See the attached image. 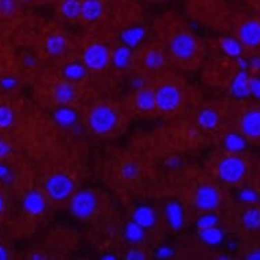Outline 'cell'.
Here are the masks:
<instances>
[{"label":"cell","mask_w":260,"mask_h":260,"mask_svg":"<svg viewBox=\"0 0 260 260\" xmlns=\"http://www.w3.org/2000/svg\"><path fill=\"white\" fill-rule=\"evenodd\" d=\"M249 90L256 99H260V78H249Z\"/></svg>","instance_id":"cell-37"},{"label":"cell","mask_w":260,"mask_h":260,"mask_svg":"<svg viewBox=\"0 0 260 260\" xmlns=\"http://www.w3.org/2000/svg\"><path fill=\"white\" fill-rule=\"evenodd\" d=\"M180 103H181V93L176 86L164 85L155 91V104L159 111H175Z\"/></svg>","instance_id":"cell-7"},{"label":"cell","mask_w":260,"mask_h":260,"mask_svg":"<svg viewBox=\"0 0 260 260\" xmlns=\"http://www.w3.org/2000/svg\"><path fill=\"white\" fill-rule=\"evenodd\" d=\"M45 191H47L48 197L53 201H64L73 193L74 181L70 176L56 173L47 180Z\"/></svg>","instance_id":"cell-4"},{"label":"cell","mask_w":260,"mask_h":260,"mask_svg":"<svg viewBox=\"0 0 260 260\" xmlns=\"http://www.w3.org/2000/svg\"><path fill=\"white\" fill-rule=\"evenodd\" d=\"M237 66H239L240 70H247L249 67V63H248L247 60L243 59V57H237Z\"/></svg>","instance_id":"cell-45"},{"label":"cell","mask_w":260,"mask_h":260,"mask_svg":"<svg viewBox=\"0 0 260 260\" xmlns=\"http://www.w3.org/2000/svg\"><path fill=\"white\" fill-rule=\"evenodd\" d=\"M66 48H67V41L60 35L49 36L45 41V49L51 56L61 55L66 51Z\"/></svg>","instance_id":"cell-21"},{"label":"cell","mask_w":260,"mask_h":260,"mask_svg":"<svg viewBox=\"0 0 260 260\" xmlns=\"http://www.w3.org/2000/svg\"><path fill=\"white\" fill-rule=\"evenodd\" d=\"M125 239L129 241V243H141L142 240L145 239V228H142L139 223H137L135 221L129 222L127 226H125Z\"/></svg>","instance_id":"cell-27"},{"label":"cell","mask_w":260,"mask_h":260,"mask_svg":"<svg viewBox=\"0 0 260 260\" xmlns=\"http://www.w3.org/2000/svg\"><path fill=\"white\" fill-rule=\"evenodd\" d=\"M64 77L70 81H79L86 75V66L79 63L67 64L63 70Z\"/></svg>","instance_id":"cell-28"},{"label":"cell","mask_w":260,"mask_h":260,"mask_svg":"<svg viewBox=\"0 0 260 260\" xmlns=\"http://www.w3.org/2000/svg\"><path fill=\"white\" fill-rule=\"evenodd\" d=\"M249 67H251L253 71H259L260 70V57H252L251 61H249Z\"/></svg>","instance_id":"cell-44"},{"label":"cell","mask_w":260,"mask_h":260,"mask_svg":"<svg viewBox=\"0 0 260 260\" xmlns=\"http://www.w3.org/2000/svg\"><path fill=\"white\" fill-rule=\"evenodd\" d=\"M5 206H6L5 198H3V195L0 193V214L3 213V210H5Z\"/></svg>","instance_id":"cell-49"},{"label":"cell","mask_w":260,"mask_h":260,"mask_svg":"<svg viewBox=\"0 0 260 260\" xmlns=\"http://www.w3.org/2000/svg\"><path fill=\"white\" fill-rule=\"evenodd\" d=\"M53 119L61 127H71L74 124H77L78 116L75 111H73L71 108L61 107L53 113Z\"/></svg>","instance_id":"cell-20"},{"label":"cell","mask_w":260,"mask_h":260,"mask_svg":"<svg viewBox=\"0 0 260 260\" xmlns=\"http://www.w3.org/2000/svg\"><path fill=\"white\" fill-rule=\"evenodd\" d=\"M40 2H52V0H40Z\"/></svg>","instance_id":"cell-55"},{"label":"cell","mask_w":260,"mask_h":260,"mask_svg":"<svg viewBox=\"0 0 260 260\" xmlns=\"http://www.w3.org/2000/svg\"><path fill=\"white\" fill-rule=\"evenodd\" d=\"M53 97L59 104H63V105H67L75 99V89H74L73 85L70 83H59L53 89Z\"/></svg>","instance_id":"cell-19"},{"label":"cell","mask_w":260,"mask_h":260,"mask_svg":"<svg viewBox=\"0 0 260 260\" xmlns=\"http://www.w3.org/2000/svg\"><path fill=\"white\" fill-rule=\"evenodd\" d=\"M30 259L31 260H43V259H45V257H44V255H40V253H33V255L30 256Z\"/></svg>","instance_id":"cell-50"},{"label":"cell","mask_w":260,"mask_h":260,"mask_svg":"<svg viewBox=\"0 0 260 260\" xmlns=\"http://www.w3.org/2000/svg\"><path fill=\"white\" fill-rule=\"evenodd\" d=\"M22 206L26 213L30 215H40L45 210V199L39 191H30L23 198Z\"/></svg>","instance_id":"cell-12"},{"label":"cell","mask_w":260,"mask_h":260,"mask_svg":"<svg viewBox=\"0 0 260 260\" xmlns=\"http://www.w3.org/2000/svg\"><path fill=\"white\" fill-rule=\"evenodd\" d=\"M71 213L79 219L91 217L97 209V198L91 191H79L71 199Z\"/></svg>","instance_id":"cell-5"},{"label":"cell","mask_w":260,"mask_h":260,"mask_svg":"<svg viewBox=\"0 0 260 260\" xmlns=\"http://www.w3.org/2000/svg\"><path fill=\"white\" fill-rule=\"evenodd\" d=\"M18 85L17 78L14 77H5L0 79V86L5 90H11Z\"/></svg>","instance_id":"cell-36"},{"label":"cell","mask_w":260,"mask_h":260,"mask_svg":"<svg viewBox=\"0 0 260 260\" xmlns=\"http://www.w3.org/2000/svg\"><path fill=\"white\" fill-rule=\"evenodd\" d=\"M59 13L66 19H77V18H81L82 0H60Z\"/></svg>","instance_id":"cell-16"},{"label":"cell","mask_w":260,"mask_h":260,"mask_svg":"<svg viewBox=\"0 0 260 260\" xmlns=\"http://www.w3.org/2000/svg\"><path fill=\"white\" fill-rule=\"evenodd\" d=\"M23 61H25V64L27 66V67H33L35 66V59L31 57V56H25V59H23Z\"/></svg>","instance_id":"cell-48"},{"label":"cell","mask_w":260,"mask_h":260,"mask_svg":"<svg viewBox=\"0 0 260 260\" xmlns=\"http://www.w3.org/2000/svg\"><path fill=\"white\" fill-rule=\"evenodd\" d=\"M218 259H221V260H228L229 259V256H219Z\"/></svg>","instance_id":"cell-53"},{"label":"cell","mask_w":260,"mask_h":260,"mask_svg":"<svg viewBox=\"0 0 260 260\" xmlns=\"http://www.w3.org/2000/svg\"><path fill=\"white\" fill-rule=\"evenodd\" d=\"M135 103H137V107L139 108L141 111H153V109L157 108V104H155V93H154L153 90L145 89V87L141 90H138Z\"/></svg>","instance_id":"cell-17"},{"label":"cell","mask_w":260,"mask_h":260,"mask_svg":"<svg viewBox=\"0 0 260 260\" xmlns=\"http://www.w3.org/2000/svg\"><path fill=\"white\" fill-rule=\"evenodd\" d=\"M219 123V116L214 109H203L198 116V124L205 129H213Z\"/></svg>","instance_id":"cell-22"},{"label":"cell","mask_w":260,"mask_h":260,"mask_svg":"<svg viewBox=\"0 0 260 260\" xmlns=\"http://www.w3.org/2000/svg\"><path fill=\"white\" fill-rule=\"evenodd\" d=\"M119 117L113 108L108 105H99L91 109L89 115V125L91 131L99 135L111 133L117 125Z\"/></svg>","instance_id":"cell-1"},{"label":"cell","mask_w":260,"mask_h":260,"mask_svg":"<svg viewBox=\"0 0 260 260\" xmlns=\"http://www.w3.org/2000/svg\"><path fill=\"white\" fill-rule=\"evenodd\" d=\"M165 64V56L157 49H151L145 55V66L149 69L158 70Z\"/></svg>","instance_id":"cell-30"},{"label":"cell","mask_w":260,"mask_h":260,"mask_svg":"<svg viewBox=\"0 0 260 260\" xmlns=\"http://www.w3.org/2000/svg\"><path fill=\"white\" fill-rule=\"evenodd\" d=\"M133 87L134 89L141 90L145 87V81L142 79V78H134L133 79Z\"/></svg>","instance_id":"cell-41"},{"label":"cell","mask_w":260,"mask_h":260,"mask_svg":"<svg viewBox=\"0 0 260 260\" xmlns=\"http://www.w3.org/2000/svg\"><path fill=\"white\" fill-rule=\"evenodd\" d=\"M18 10V0H0V17H13Z\"/></svg>","instance_id":"cell-31"},{"label":"cell","mask_w":260,"mask_h":260,"mask_svg":"<svg viewBox=\"0 0 260 260\" xmlns=\"http://www.w3.org/2000/svg\"><path fill=\"white\" fill-rule=\"evenodd\" d=\"M103 260H116V256L115 255H104L103 256Z\"/></svg>","instance_id":"cell-51"},{"label":"cell","mask_w":260,"mask_h":260,"mask_svg":"<svg viewBox=\"0 0 260 260\" xmlns=\"http://www.w3.org/2000/svg\"><path fill=\"white\" fill-rule=\"evenodd\" d=\"M145 36L146 30L141 27V26H135V27H129V29L124 30L123 33H121V41L127 47L134 48L137 47L138 44L145 39Z\"/></svg>","instance_id":"cell-18"},{"label":"cell","mask_w":260,"mask_h":260,"mask_svg":"<svg viewBox=\"0 0 260 260\" xmlns=\"http://www.w3.org/2000/svg\"><path fill=\"white\" fill-rule=\"evenodd\" d=\"M199 236H201L202 241H205V243L209 244V245H218V244H221L222 240H223V233H222L221 229H218L217 226L201 229Z\"/></svg>","instance_id":"cell-23"},{"label":"cell","mask_w":260,"mask_h":260,"mask_svg":"<svg viewBox=\"0 0 260 260\" xmlns=\"http://www.w3.org/2000/svg\"><path fill=\"white\" fill-rule=\"evenodd\" d=\"M10 151H11V146L6 141H3V139H0V158L7 157Z\"/></svg>","instance_id":"cell-40"},{"label":"cell","mask_w":260,"mask_h":260,"mask_svg":"<svg viewBox=\"0 0 260 260\" xmlns=\"http://www.w3.org/2000/svg\"><path fill=\"white\" fill-rule=\"evenodd\" d=\"M221 48L223 53L231 57H239L241 55V43L231 37H225L221 40Z\"/></svg>","instance_id":"cell-29"},{"label":"cell","mask_w":260,"mask_h":260,"mask_svg":"<svg viewBox=\"0 0 260 260\" xmlns=\"http://www.w3.org/2000/svg\"><path fill=\"white\" fill-rule=\"evenodd\" d=\"M218 177L228 184L240 183L247 173V162L239 155L222 158L217 167Z\"/></svg>","instance_id":"cell-2"},{"label":"cell","mask_w":260,"mask_h":260,"mask_svg":"<svg viewBox=\"0 0 260 260\" xmlns=\"http://www.w3.org/2000/svg\"><path fill=\"white\" fill-rule=\"evenodd\" d=\"M248 260H260V248L259 249H255V251H252L249 255L247 256Z\"/></svg>","instance_id":"cell-46"},{"label":"cell","mask_w":260,"mask_h":260,"mask_svg":"<svg viewBox=\"0 0 260 260\" xmlns=\"http://www.w3.org/2000/svg\"><path fill=\"white\" fill-rule=\"evenodd\" d=\"M121 175H123L124 179H137L138 175H139V168L135 164H125L121 168Z\"/></svg>","instance_id":"cell-34"},{"label":"cell","mask_w":260,"mask_h":260,"mask_svg":"<svg viewBox=\"0 0 260 260\" xmlns=\"http://www.w3.org/2000/svg\"><path fill=\"white\" fill-rule=\"evenodd\" d=\"M9 259V252L3 245H0V260H7Z\"/></svg>","instance_id":"cell-47"},{"label":"cell","mask_w":260,"mask_h":260,"mask_svg":"<svg viewBox=\"0 0 260 260\" xmlns=\"http://www.w3.org/2000/svg\"><path fill=\"white\" fill-rule=\"evenodd\" d=\"M241 133L249 139H260V111L251 109L244 113L240 121Z\"/></svg>","instance_id":"cell-10"},{"label":"cell","mask_w":260,"mask_h":260,"mask_svg":"<svg viewBox=\"0 0 260 260\" xmlns=\"http://www.w3.org/2000/svg\"><path fill=\"white\" fill-rule=\"evenodd\" d=\"M225 149L229 151V153H240V151H243L245 149V146H247V142L244 139L241 135L236 133L228 134L225 138Z\"/></svg>","instance_id":"cell-24"},{"label":"cell","mask_w":260,"mask_h":260,"mask_svg":"<svg viewBox=\"0 0 260 260\" xmlns=\"http://www.w3.org/2000/svg\"><path fill=\"white\" fill-rule=\"evenodd\" d=\"M14 123V112L11 108L0 105V128H9Z\"/></svg>","instance_id":"cell-32"},{"label":"cell","mask_w":260,"mask_h":260,"mask_svg":"<svg viewBox=\"0 0 260 260\" xmlns=\"http://www.w3.org/2000/svg\"><path fill=\"white\" fill-rule=\"evenodd\" d=\"M105 13L104 0H82L81 18L86 22L99 21Z\"/></svg>","instance_id":"cell-11"},{"label":"cell","mask_w":260,"mask_h":260,"mask_svg":"<svg viewBox=\"0 0 260 260\" xmlns=\"http://www.w3.org/2000/svg\"><path fill=\"white\" fill-rule=\"evenodd\" d=\"M243 225L248 231H259L260 229V209H248L243 214Z\"/></svg>","instance_id":"cell-25"},{"label":"cell","mask_w":260,"mask_h":260,"mask_svg":"<svg viewBox=\"0 0 260 260\" xmlns=\"http://www.w3.org/2000/svg\"><path fill=\"white\" fill-rule=\"evenodd\" d=\"M232 94L237 97V99H245L251 94L249 90V77L245 70H241L237 75L235 77L231 86Z\"/></svg>","instance_id":"cell-13"},{"label":"cell","mask_w":260,"mask_h":260,"mask_svg":"<svg viewBox=\"0 0 260 260\" xmlns=\"http://www.w3.org/2000/svg\"><path fill=\"white\" fill-rule=\"evenodd\" d=\"M165 213H167V219L173 231H180L184 223V214L181 206L177 202H171V203L167 205Z\"/></svg>","instance_id":"cell-14"},{"label":"cell","mask_w":260,"mask_h":260,"mask_svg":"<svg viewBox=\"0 0 260 260\" xmlns=\"http://www.w3.org/2000/svg\"><path fill=\"white\" fill-rule=\"evenodd\" d=\"M153 2H162V0H153Z\"/></svg>","instance_id":"cell-56"},{"label":"cell","mask_w":260,"mask_h":260,"mask_svg":"<svg viewBox=\"0 0 260 260\" xmlns=\"http://www.w3.org/2000/svg\"><path fill=\"white\" fill-rule=\"evenodd\" d=\"M133 219L137 222V223H139L142 228L147 229V228L154 226L157 217H155V211H154L151 207H149V206H141V207H138V209L134 211Z\"/></svg>","instance_id":"cell-15"},{"label":"cell","mask_w":260,"mask_h":260,"mask_svg":"<svg viewBox=\"0 0 260 260\" xmlns=\"http://www.w3.org/2000/svg\"><path fill=\"white\" fill-rule=\"evenodd\" d=\"M169 48H171L172 55L175 56L176 59L188 61L197 55L198 43L193 36L185 33V31H181L171 40Z\"/></svg>","instance_id":"cell-3"},{"label":"cell","mask_w":260,"mask_h":260,"mask_svg":"<svg viewBox=\"0 0 260 260\" xmlns=\"http://www.w3.org/2000/svg\"><path fill=\"white\" fill-rule=\"evenodd\" d=\"M10 173H11V172H10L9 167H6V165H3V164H0V180L3 181V180H5Z\"/></svg>","instance_id":"cell-43"},{"label":"cell","mask_w":260,"mask_h":260,"mask_svg":"<svg viewBox=\"0 0 260 260\" xmlns=\"http://www.w3.org/2000/svg\"><path fill=\"white\" fill-rule=\"evenodd\" d=\"M181 164V159L179 157H171L167 161V165L171 168H177Z\"/></svg>","instance_id":"cell-42"},{"label":"cell","mask_w":260,"mask_h":260,"mask_svg":"<svg viewBox=\"0 0 260 260\" xmlns=\"http://www.w3.org/2000/svg\"><path fill=\"white\" fill-rule=\"evenodd\" d=\"M218 217L214 214H205L198 219V228L199 229H206V228H213L217 226Z\"/></svg>","instance_id":"cell-33"},{"label":"cell","mask_w":260,"mask_h":260,"mask_svg":"<svg viewBox=\"0 0 260 260\" xmlns=\"http://www.w3.org/2000/svg\"><path fill=\"white\" fill-rule=\"evenodd\" d=\"M229 248H231V249H235L236 244L235 243H229Z\"/></svg>","instance_id":"cell-52"},{"label":"cell","mask_w":260,"mask_h":260,"mask_svg":"<svg viewBox=\"0 0 260 260\" xmlns=\"http://www.w3.org/2000/svg\"><path fill=\"white\" fill-rule=\"evenodd\" d=\"M240 43L248 48H255L260 45V21L249 19L245 21L239 29Z\"/></svg>","instance_id":"cell-9"},{"label":"cell","mask_w":260,"mask_h":260,"mask_svg":"<svg viewBox=\"0 0 260 260\" xmlns=\"http://www.w3.org/2000/svg\"><path fill=\"white\" fill-rule=\"evenodd\" d=\"M18 2H22V3H29L31 0H18Z\"/></svg>","instance_id":"cell-54"},{"label":"cell","mask_w":260,"mask_h":260,"mask_svg":"<svg viewBox=\"0 0 260 260\" xmlns=\"http://www.w3.org/2000/svg\"><path fill=\"white\" fill-rule=\"evenodd\" d=\"M131 60V49L127 45L119 47L112 55V61L117 69H125Z\"/></svg>","instance_id":"cell-26"},{"label":"cell","mask_w":260,"mask_h":260,"mask_svg":"<svg viewBox=\"0 0 260 260\" xmlns=\"http://www.w3.org/2000/svg\"><path fill=\"white\" fill-rule=\"evenodd\" d=\"M112 59L109 49L103 44H91L83 52V64L90 70H104Z\"/></svg>","instance_id":"cell-6"},{"label":"cell","mask_w":260,"mask_h":260,"mask_svg":"<svg viewBox=\"0 0 260 260\" xmlns=\"http://www.w3.org/2000/svg\"><path fill=\"white\" fill-rule=\"evenodd\" d=\"M193 202L198 209L202 211H213L219 206L221 195L217 188L213 185H202L195 192Z\"/></svg>","instance_id":"cell-8"},{"label":"cell","mask_w":260,"mask_h":260,"mask_svg":"<svg viewBox=\"0 0 260 260\" xmlns=\"http://www.w3.org/2000/svg\"><path fill=\"white\" fill-rule=\"evenodd\" d=\"M240 201L245 202V203H256V202L259 201V195L256 193L253 189L251 188H245L243 191L239 193Z\"/></svg>","instance_id":"cell-35"},{"label":"cell","mask_w":260,"mask_h":260,"mask_svg":"<svg viewBox=\"0 0 260 260\" xmlns=\"http://www.w3.org/2000/svg\"><path fill=\"white\" fill-rule=\"evenodd\" d=\"M173 249L171 247H167V245H164V247H159L157 249V256L158 259H169L173 256Z\"/></svg>","instance_id":"cell-38"},{"label":"cell","mask_w":260,"mask_h":260,"mask_svg":"<svg viewBox=\"0 0 260 260\" xmlns=\"http://www.w3.org/2000/svg\"><path fill=\"white\" fill-rule=\"evenodd\" d=\"M125 259L127 260H145L146 256H145V253L141 251V249H131V251H128L127 256H125Z\"/></svg>","instance_id":"cell-39"}]
</instances>
